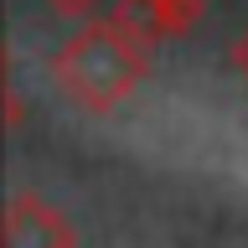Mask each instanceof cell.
<instances>
[{"label":"cell","mask_w":248,"mask_h":248,"mask_svg":"<svg viewBox=\"0 0 248 248\" xmlns=\"http://www.w3.org/2000/svg\"><path fill=\"white\" fill-rule=\"evenodd\" d=\"M140 5L155 16V26H181L202 11V0H140Z\"/></svg>","instance_id":"cell-2"},{"label":"cell","mask_w":248,"mask_h":248,"mask_svg":"<svg viewBox=\"0 0 248 248\" xmlns=\"http://www.w3.org/2000/svg\"><path fill=\"white\" fill-rule=\"evenodd\" d=\"M88 5H93V0H52V11H57V16H83Z\"/></svg>","instance_id":"cell-3"},{"label":"cell","mask_w":248,"mask_h":248,"mask_svg":"<svg viewBox=\"0 0 248 248\" xmlns=\"http://www.w3.org/2000/svg\"><path fill=\"white\" fill-rule=\"evenodd\" d=\"M62 93L78 98L83 108H108L129 98L135 83L145 78V42L124 21H98V26L78 31L73 42L52 57Z\"/></svg>","instance_id":"cell-1"},{"label":"cell","mask_w":248,"mask_h":248,"mask_svg":"<svg viewBox=\"0 0 248 248\" xmlns=\"http://www.w3.org/2000/svg\"><path fill=\"white\" fill-rule=\"evenodd\" d=\"M232 62H238V67H243V73H248V36H243V42H238V52H232Z\"/></svg>","instance_id":"cell-4"}]
</instances>
